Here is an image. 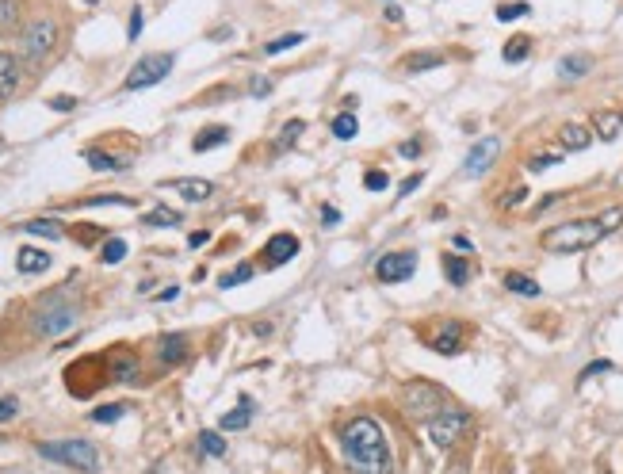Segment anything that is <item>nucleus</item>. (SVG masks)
I'll list each match as a JSON object with an SVG mask.
<instances>
[{"label": "nucleus", "mask_w": 623, "mask_h": 474, "mask_svg": "<svg viewBox=\"0 0 623 474\" xmlns=\"http://www.w3.org/2000/svg\"><path fill=\"white\" fill-rule=\"evenodd\" d=\"M341 452L344 463L356 474H394L387 436L371 417H352L341 429Z\"/></svg>", "instance_id": "nucleus-1"}, {"label": "nucleus", "mask_w": 623, "mask_h": 474, "mask_svg": "<svg viewBox=\"0 0 623 474\" xmlns=\"http://www.w3.org/2000/svg\"><path fill=\"white\" fill-rule=\"evenodd\" d=\"M604 237H608V230H604L601 215L574 218V222L551 226V230L543 234V249H547V253H585V249H593Z\"/></svg>", "instance_id": "nucleus-2"}, {"label": "nucleus", "mask_w": 623, "mask_h": 474, "mask_svg": "<svg viewBox=\"0 0 623 474\" xmlns=\"http://www.w3.org/2000/svg\"><path fill=\"white\" fill-rule=\"evenodd\" d=\"M39 455L50 459V463L73 467V471H96V467H100V452H96V444H88V440H54V444H39Z\"/></svg>", "instance_id": "nucleus-3"}, {"label": "nucleus", "mask_w": 623, "mask_h": 474, "mask_svg": "<svg viewBox=\"0 0 623 474\" xmlns=\"http://www.w3.org/2000/svg\"><path fill=\"white\" fill-rule=\"evenodd\" d=\"M73 322H77V306L65 295H50L35 310V333H43V337H62L73 329Z\"/></svg>", "instance_id": "nucleus-4"}, {"label": "nucleus", "mask_w": 623, "mask_h": 474, "mask_svg": "<svg viewBox=\"0 0 623 474\" xmlns=\"http://www.w3.org/2000/svg\"><path fill=\"white\" fill-rule=\"evenodd\" d=\"M54 43H58V23L35 20V23H27V31H23L20 54L27 58V62H43V58H50Z\"/></svg>", "instance_id": "nucleus-5"}, {"label": "nucleus", "mask_w": 623, "mask_h": 474, "mask_svg": "<svg viewBox=\"0 0 623 474\" xmlns=\"http://www.w3.org/2000/svg\"><path fill=\"white\" fill-rule=\"evenodd\" d=\"M402 402H406L409 417H413V421H425V425L444 410V394L432 387V383H409L406 394H402Z\"/></svg>", "instance_id": "nucleus-6"}, {"label": "nucleus", "mask_w": 623, "mask_h": 474, "mask_svg": "<svg viewBox=\"0 0 623 474\" xmlns=\"http://www.w3.org/2000/svg\"><path fill=\"white\" fill-rule=\"evenodd\" d=\"M172 65H176L172 54H146V58H142V62H134V69L127 73V88L130 92H138V88L161 85V81L172 73Z\"/></svg>", "instance_id": "nucleus-7"}, {"label": "nucleus", "mask_w": 623, "mask_h": 474, "mask_svg": "<svg viewBox=\"0 0 623 474\" xmlns=\"http://www.w3.org/2000/svg\"><path fill=\"white\" fill-rule=\"evenodd\" d=\"M467 410H440L436 417L429 421V436L436 448H452L455 440H459V432L467 429Z\"/></svg>", "instance_id": "nucleus-8"}, {"label": "nucleus", "mask_w": 623, "mask_h": 474, "mask_svg": "<svg viewBox=\"0 0 623 474\" xmlns=\"http://www.w3.org/2000/svg\"><path fill=\"white\" fill-rule=\"evenodd\" d=\"M497 153H501V142L497 138H478L471 146V153L463 157V176L467 180H478V176L490 173V165L497 161Z\"/></svg>", "instance_id": "nucleus-9"}, {"label": "nucleus", "mask_w": 623, "mask_h": 474, "mask_svg": "<svg viewBox=\"0 0 623 474\" xmlns=\"http://www.w3.org/2000/svg\"><path fill=\"white\" fill-rule=\"evenodd\" d=\"M417 272V253H387L375 264V276L383 283H406Z\"/></svg>", "instance_id": "nucleus-10"}, {"label": "nucleus", "mask_w": 623, "mask_h": 474, "mask_svg": "<svg viewBox=\"0 0 623 474\" xmlns=\"http://www.w3.org/2000/svg\"><path fill=\"white\" fill-rule=\"evenodd\" d=\"M295 253H299V237L295 234H272L260 257H264L268 268H280V264H287V260H295Z\"/></svg>", "instance_id": "nucleus-11"}, {"label": "nucleus", "mask_w": 623, "mask_h": 474, "mask_svg": "<svg viewBox=\"0 0 623 474\" xmlns=\"http://www.w3.org/2000/svg\"><path fill=\"white\" fill-rule=\"evenodd\" d=\"M161 188H165V192L184 195L188 203H203V199H211V192H215L211 180H161Z\"/></svg>", "instance_id": "nucleus-12"}, {"label": "nucleus", "mask_w": 623, "mask_h": 474, "mask_svg": "<svg viewBox=\"0 0 623 474\" xmlns=\"http://www.w3.org/2000/svg\"><path fill=\"white\" fill-rule=\"evenodd\" d=\"M593 134L601 142H616L623 134V111H597L593 115Z\"/></svg>", "instance_id": "nucleus-13"}, {"label": "nucleus", "mask_w": 623, "mask_h": 474, "mask_svg": "<svg viewBox=\"0 0 623 474\" xmlns=\"http://www.w3.org/2000/svg\"><path fill=\"white\" fill-rule=\"evenodd\" d=\"M432 352H440V356H455L459 352V345H463V325L459 322H448L436 337L429 341Z\"/></svg>", "instance_id": "nucleus-14"}, {"label": "nucleus", "mask_w": 623, "mask_h": 474, "mask_svg": "<svg viewBox=\"0 0 623 474\" xmlns=\"http://www.w3.org/2000/svg\"><path fill=\"white\" fill-rule=\"evenodd\" d=\"M16 88H20V62L0 50V100L16 96Z\"/></svg>", "instance_id": "nucleus-15"}, {"label": "nucleus", "mask_w": 623, "mask_h": 474, "mask_svg": "<svg viewBox=\"0 0 623 474\" xmlns=\"http://www.w3.org/2000/svg\"><path fill=\"white\" fill-rule=\"evenodd\" d=\"M16 268H20L23 276H39V272L50 268V253H43V249H20L16 253Z\"/></svg>", "instance_id": "nucleus-16"}, {"label": "nucleus", "mask_w": 623, "mask_h": 474, "mask_svg": "<svg viewBox=\"0 0 623 474\" xmlns=\"http://www.w3.org/2000/svg\"><path fill=\"white\" fill-rule=\"evenodd\" d=\"M562 138V150H589L593 146V134H589V127H581V123H566V127L559 130Z\"/></svg>", "instance_id": "nucleus-17"}, {"label": "nucleus", "mask_w": 623, "mask_h": 474, "mask_svg": "<svg viewBox=\"0 0 623 474\" xmlns=\"http://www.w3.org/2000/svg\"><path fill=\"white\" fill-rule=\"evenodd\" d=\"M249 421H253V402H249V398H241L234 410L222 413V429H226V432H241L245 425H249Z\"/></svg>", "instance_id": "nucleus-18"}, {"label": "nucleus", "mask_w": 623, "mask_h": 474, "mask_svg": "<svg viewBox=\"0 0 623 474\" xmlns=\"http://www.w3.org/2000/svg\"><path fill=\"white\" fill-rule=\"evenodd\" d=\"M226 138H230V127H207V130H199V138L192 142V150L207 153V150H215V146H222Z\"/></svg>", "instance_id": "nucleus-19"}, {"label": "nucleus", "mask_w": 623, "mask_h": 474, "mask_svg": "<svg viewBox=\"0 0 623 474\" xmlns=\"http://www.w3.org/2000/svg\"><path fill=\"white\" fill-rule=\"evenodd\" d=\"M444 276H448V283H455V287H463V283L471 280V260H463V257H444Z\"/></svg>", "instance_id": "nucleus-20"}, {"label": "nucleus", "mask_w": 623, "mask_h": 474, "mask_svg": "<svg viewBox=\"0 0 623 474\" xmlns=\"http://www.w3.org/2000/svg\"><path fill=\"white\" fill-rule=\"evenodd\" d=\"M589 58L585 54H570V58H562L559 62V77H566V81H578V77H585L589 73Z\"/></svg>", "instance_id": "nucleus-21"}, {"label": "nucleus", "mask_w": 623, "mask_h": 474, "mask_svg": "<svg viewBox=\"0 0 623 474\" xmlns=\"http://www.w3.org/2000/svg\"><path fill=\"white\" fill-rule=\"evenodd\" d=\"M505 287L513 291V295H524V299H536L539 295V283L532 276H520V272H509L505 276Z\"/></svg>", "instance_id": "nucleus-22"}, {"label": "nucleus", "mask_w": 623, "mask_h": 474, "mask_svg": "<svg viewBox=\"0 0 623 474\" xmlns=\"http://www.w3.org/2000/svg\"><path fill=\"white\" fill-rule=\"evenodd\" d=\"M85 161L92 165V169H100V173H119V169H123V161L111 157V153H104V150H85Z\"/></svg>", "instance_id": "nucleus-23"}, {"label": "nucleus", "mask_w": 623, "mask_h": 474, "mask_svg": "<svg viewBox=\"0 0 623 474\" xmlns=\"http://www.w3.org/2000/svg\"><path fill=\"white\" fill-rule=\"evenodd\" d=\"M184 337H161V364H180L184 360Z\"/></svg>", "instance_id": "nucleus-24"}, {"label": "nucleus", "mask_w": 623, "mask_h": 474, "mask_svg": "<svg viewBox=\"0 0 623 474\" xmlns=\"http://www.w3.org/2000/svg\"><path fill=\"white\" fill-rule=\"evenodd\" d=\"M302 43H306V35H302V31H291V35H280V39H272V43L264 46V54H268V58H276V54L291 50V46H302Z\"/></svg>", "instance_id": "nucleus-25"}, {"label": "nucleus", "mask_w": 623, "mask_h": 474, "mask_svg": "<svg viewBox=\"0 0 623 474\" xmlns=\"http://www.w3.org/2000/svg\"><path fill=\"white\" fill-rule=\"evenodd\" d=\"M356 130H360V123H356V115H352V111H344V115L333 119V138H341V142L356 138Z\"/></svg>", "instance_id": "nucleus-26"}, {"label": "nucleus", "mask_w": 623, "mask_h": 474, "mask_svg": "<svg viewBox=\"0 0 623 474\" xmlns=\"http://www.w3.org/2000/svg\"><path fill=\"white\" fill-rule=\"evenodd\" d=\"M23 230H27V234H35V237H50V241H58V237H62V226H58V222H50V218H35V222H27Z\"/></svg>", "instance_id": "nucleus-27"}, {"label": "nucleus", "mask_w": 623, "mask_h": 474, "mask_svg": "<svg viewBox=\"0 0 623 474\" xmlns=\"http://www.w3.org/2000/svg\"><path fill=\"white\" fill-rule=\"evenodd\" d=\"M528 50H532V39H528V35H516V39L505 43V62H524Z\"/></svg>", "instance_id": "nucleus-28"}, {"label": "nucleus", "mask_w": 623, "mask_h": 474, "mask_svg": "<svg viewBox=\"0 0 623 474\" xmlns=\"http://www.w3.org/2000/svg\"><path fill=\"white\" fill-rule=\"evenodd\" d=\"M245 280H253V264H241L234 272H222V276H218V287L230 291V287H237V283H245Z\"/></svg>", "instance_id": "nucleus-29"}, {"label": "nucleus", "mask_w": 623, "mask_h": 474, "mask_svg": "<svg viewBox=\"0 0 623 474\" xmlns=\"http://www.w3.org/2000/svg\"><path fill=\"white\" fill-rule=\"evenodd\" d=\"M436 65H444V54H413V58H406L409 73H425V69H436Z\"/></svg>", "instance_id": "nucleus-30"}, {"label": "nucleus", "mask_w": 623, "mask_h": 474, "mask_svg": "<svg viewBox=\"0 0 623 474\" xmlns=\"http://www.w3.org/2000/svg\"><path fill=\"white\" fill-rule=\"evenodd\" d=\"M199 452L203 455H226V440L218 436V432H199Z\"/></svg>", "instance_id": "nucleus-31"}, {"label": "nucleus", "mask_w": 623, "mask_h": 474, "mask_svg": "<svg viewBox=\"0 0 623 474\" xmlns=\"http://www.w3.org/2000/svg\"><path fill=\"white\" fill-rule=\"evenodd\" d=\"M146 226H180V211H169V207H157L150 215L142 218Z\"/></svg>", "instance_id": "nucleus-32"}, {"label": "nucleus", "mask_w": 623, "mask_h": 474, "mask_svg": "<svg viewBox=\"0 0 623 474\" xmlns=\"http://www.w3.org/2000/svg\"><path fill=\"white\" fill-rule=\"evenodd\" d=\"M16 23H20V4L16 0H0V31H8Z\"/></svg>", "instance_id": "nucleus-33"}, {"label": "nucleus", "mask_w": 623, "mask_h": 474, "mask_svg": "<svg viewBox=\"0 0 623 474\" xmlns=\"http://www.w3.org/2000/svg\"><path fill=\"white\" fill-rule=\"evenodd\" d=\"M528 12H532V8H528L524 0H516V4H501V8H497V20L513 23V20H520V16H528Z\"/></svg>", "instance_id": "nucleus-34"}, {"label": "nucleus", "mask_w": 623, "mask_h": 474, "mask_svg": "<svg viewBox=\"0 0 623 474\" xmlns=\"http://www.w3.org/2000/svg\"><path fill=\"white\" fill-rule=\"evenodd\" d=\"M123 257H127V241L123 237H111L108 245H104V264H119Z\"/></svg>", "instance_id": "nucleus-35"}, {"label": "nucleus", "mask_w": 623, "mask_h": 474, "mask_svg": "<svg viewBox=\"0 0 623 474\" xmlns=\"http://www.w3.org/2000/svg\"><path fill=\"white\" fill-rule=\"evenodd\" d=\"M123 413H127L123 406H100V410L92 413V421H96V425H115Z\"/></svg>", "instance_id": "nucleus-36"}, {"label": "nucleus", "mask_w": 623, "mask_h": 474, "mask_svg": "<svg viewBox=\"0 0 623 474\" xmlns=\"http://www.w3.org/2000/svg\"><path fill=\"white\" fill-rule=\"evenodd\" d=\"M302 130H306V123H302V119H291V123L283 127V134H280V150H287V146H291V142L299 138Z\"/></svg>", "instance_id": "nucleus-37"}, {"label": "nucleus", "mask_w": 623, "mask_h": 474, "mask_svg": "<svg viewBox=\"0 0 623 474\" xmlns=\"http://www.w3.org/2000/svg\"><path fill=\"white\" fill-rule=\"evenodd\" d=\"M551 165H559V153H539V157L528 161V169H532V173H543V169H551Z\"/></svg>", "instance_id": "nucleus-38"}, {"label": "nucleus", "mask_w": 623, "mask_h": 474, "mask_svg": "<svg viewBox=\"0 0 623 474\" xmlns=\"http://www.w3.org/2000/svg\"><path fill=\"white\" fill-rule=\"evenodd\" d=\"M364 188H367V192H383V188H390V176L387 173H367L364 176Z\"/></svg>", "instance_id": "nucleus-39"}, {"label": "nucleus", "mask_w": 623, "mask_h": 474, "mask_svg": "<svg viewBox=\"0 0 623 474\" xmlns=\"http://www.w3.org/2000/svg\"><path fill=\"white\" fill-rule=\"evenodd\" d=\"M16 413H20V402H16L12 394H8V398H0V425H4V421H12Z\"/></svg>", "instance_id": "nucleus-40"}, {"label": "nucleus", "mask_w": 623, "mask_h": 474, "mask_svg": "<svg viewBox=\"0 0 623 474\" xmlns=\"http://www.w3.org/2000/svg\"><path fill=\"white\" fill-rule=\"evenodd\" d=\"M134 375H138V364H134V360H123V364L115 367V379H119V383H130Z\"/></svg>", "instance_id": "nucleus-41"}, {"label": "nucleus", "mask_w": 623, "mask_h": 474, "mask_svg": "<svg viewBox=\"0 0 623 474\" xmlns=\"http://www.w3.org/2000/svg\"><path fill=\"white\" fill-rule=\"evenodd\" d=\"M142 8H134V12H130V27H127V35H130V43H134V39H138V35H142Z\"/></svg>", "instance_id": "nucleus-42"}, {"label": "nucleus", "mask_w": 623, "mask_h": 474, "mask_svg": "<svg viewBox=\"0 0 623 474\" xmlns=\"http://www.w3.org/2000/svg\"><path fill=\"white\" fill-rule=\"evenodd\" d=\"M249 92H253V96H268V92H272V81H268V77H253V81H249Z\"/></svg>", "instance_id": "nucleus-43"}, {"label": "nucleus", "mask_w": 623, "mask_h": 474, "mask_svg": "<svg viewBox=\"0 0 623 474\" xmlns=\"http://www.w3.org/2000/svg\"><path fill=\"white\" fill-rule=\"evenodd\" d=\"M421 180H425V176H421V173L406 176V180H402V188H398V195H413V192H417V188H421Z\"/></svg>", "instance_id": "nucleus-44"}, {"label": "nucleus", "mask_w": 623, "mask_h": 474, "mask_svg": "<svg viewBox=\"0 0 623 474\" xmlns=\"http://www.w3.org/2000/svg\"><path fill=\"white\" fill-rule=\"evenodd\" d=\"M50 108L54 111H73L77 108V100H73V96H54V100H50Z\"/></svg>", "instance_id": "nucleus-45"}, {"label": "nucleus", "mask_w": 623, "mask_h": 474, "mask_svg": "<svg viewBox=\"0 0 623 474\" xmlns=\"http://www.w3.org/2000/svg\"><path fill=\"white\" fill-rule=\"evenodd\" d=\"M608 367H612V364H608V360H597V364H589V367H585V371H581V379H578V383H585L589 375H601V371H608Z\"/></svg>", "instance_id": "nucleus-46"}, {"label": "nucleus", "mask_w": 623, "mask_h": 474, "mask_svg": "<svg viewBox=\"0 0 623 474\" xmlns=\"http://www.w3.org/2000/svg\"><path fill=\"white\" fill-rule=\"evenodd\" d=\"M417 153H421V142H406L402 146V157H417Z\"/></svg>", "instance_id": "nucleus-47"}, {"label": "nucleus", "mask_w": 623, "mask_h": 474, "mask_svg": "<svg viewBox=\"0 0 623 474\" xmlns=\"http://www.w3.org/2000/svg\"><path fill=\"white\" fill-rule=\"evenodd\" d=\"M207 241H211V234H192V237H188V245H192V249H199V245H207Z\"/></svg>", "instance_id": "nucleus-48"}, {"label": "nucleus", "mask_w": 623, "mask_h": 474, "mask_svg": "<svg viewBox=\"0 0 623 474\" xmlns=\"http://www.w3.org/2000/svg\"><path fill=\"white\" fill-rule=\"evenodd\" d=\"M322 218H325V222H329V226H333V222H341V211H333V207H325V211H322Z\"/></svg>", "instance_id": "nucleus-49"}, {"label": "nucleus", "mask_w": 623, "mask_h": 474, "mask_svg": "<svg viewBox=\"0 0 623 474\" xmlns=\"http://www.w3.org/2000/svg\"><path fill=\"white\" fill-rule=\"evenodd\" d=\"M387 20L390 23H402V8H394V4H390V8H387Z\"/></svg>", "instance_id": "nucleus-50"}, {"label": "nucleus", "mask_w": 623, "mask_h": 474, "mask_svg": "<svg viewBox=\"0 0 623 474\" xmlns=\"http://www.w3.org/2000/svg\"><path fill=\"white\" fill-rule=\"evenodd\" d=\"M520 199H524V188H520V192H513V195H505V207H516Z\"/></svg>", "instance_id": "nucleus-51"}]
</instances>
